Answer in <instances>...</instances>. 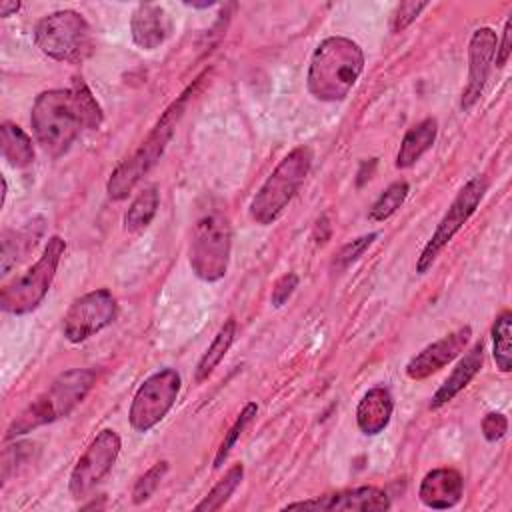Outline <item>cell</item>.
Here are the masks:
<instances>
[{
    "label": "cell",
    "instance_id": "cell-1",
    "mask_svg": "<svg viewBox=\"0 0 512 512\" xmlns=\"http://www.w3.org/2000/svg\"><path fill=\"white\" fill-rule=\"evenodd\" d=\"M36 142L50 156H62L82 130L102 124V110L90 88L76 78L70 88H52L36 96L30 112Z\"/></svg>",
    "mask_w": 512,
    "mask_h": 512
},
{
    "label": "cell",
    "instance_id": "cell-13",
    "mask_svg": "<svg viewBox=\"0 0 512 512\" xmlns=\"http://www.w3.org/2000/svg\"><path fill=\"white\" fill-rule=\"evenodd\" d=\"M498 38L490 26L476 28L468 44V82L462 90L460 108L470 110L482 96L490 68L494 64Z\"/></svg>",
    "mask_w": 512,
    "mask_h": 512
},
{
    "label": "cell",
    "instance_id": "cell-4",
    "mask_svg": "<svg viewBox=\"0 0 512 512\" xmlns=\"http://www.w3.org/2000/svg\"><path fill=\"white\" fill-rule=\"evenodd\" d=\"M94 380L96 372L88 368H72L62 372L36 400H32L12 420L6 430V440L68 416L86 398Z\"/></svg>",
    "mask_w": 512,
    "mask_h": 512
},
{
    "label": "cell",
    "instance_id": "cell-17",
    "mask_svg": "<svg viewBox=\"0 0 512 512\" xmlns=\"http://www.w3.org/2000/svg\"><path fill=\"white\" fill-rule=\"evenodd\" d=\"M170 30L168 14L158 4H138L130 18V34L138 48L154 50L158 48Z\"/></svg>",
    "mask_w": 512,
    "mask_h": 512
},
{
    "label": "cell",
    "instance_id": "cell-29",
    "mask_svg": "<svg viewBox=\"0 0 512 512\" xmlns=\"http://www.w3.org/2000/svg\"><path fill=\"white\" fill-rule=\"evenodd\" d=\"M166 472H168V462H166V460L156 462L152 468H148V470L136 480V484H134V488H132V502H134V504L146 502V500L156 492V488L160 486V482H162V478L166 476Z\"/></svg>",
    "mask_w": 512,
    "mask_h": 512
},
{
    "label": "cell",
    "instance_id": "cell-19",
    "mask_svg": "<svg viewBox=\"0 0 512 512\" xmlns=\"http://www.w3.org/2000/svg\"><path fill=\"white\" fill-rule=\"evenodd\" d=\"M484 362V344L476 342L456 364V368L452 370V374L444 380V384L434 392V396L430 398V410H438L440 406L448 404L456 394H460L470 382L472 378L480 372Z\"/></svg>",
    "mask_w": 512,
    "mask_h": 512
},
{
    "label": "cell",
    "instance_id": "cell-9",
    "mask_svg": "<svg viewBox=\"0 0 512 512\" xmlns=\"http://www.w3.org/2000/svg\"><path fill=\"white\" fill-rule=\"evenodd\" d=\"M180 386L182 378L174 368H162L150 374L138 386L128 410V422L132 430L144 434L162 422L176 404Z\"/></svg>",
    "mask_w": 512,
    "mask_h": 512
},
{
    "label": "cell",
    "instance_id": "cell-21",
    "mask_svg": "<svg viewBox=\"0 0 512 512\" xmlns=\"http://www.w3.org/2000/svg\"><path fill=\"white\" fill-rule=\"evenodd\" d=\"M0 150L4 160L14 168H26L34 162V146L30 136L12 122H4L0 126Z\"/></svg>",
    "mask_w": 512,
    "mask_h": 512
},
{
    "label": "cell",
    "instance_id": "cell-16",
    "mask_svg": "<svg viewBox=\"0 0 512 512\" xmlns=\"http://www.w3.org/2000/svg\"><path fill=\"white\" fill-rule=\"evenodd\" d=\"M464 492V480L454 468L430 470L418 488V496L426 508L446 510L460 502Z\"/></svg>",
    "mask_w": 512,
    "mask_h": 512
},
{
    "label": "cell",
    "instance_id": "cell-35",
    "mask_svg": "<svg viewBox=\"0 0 512 512\" xmlns=\"http://www.w3.org/2000/svg\"><path fill=\"white\" fill-rule=\"evenodd\" d=\"M512 16L504 22V30H502V40H500V44L496 46V66L498 68H502L506 62H508V58H510V48H512Z\"/></svg>",
    "mask_w": 512,
    "mask_h": 512
},
{
    "label": "cell",
    "instance_id": "cell-14",
    "mask_svg": "<svg viewBox=\"0 0 512 512\" xmlns=\"http://www.w3.org/2000/svg\"><path fill=\"white\" fill-rule=\"evenodd\" d=\"M390 498L384 490L376 486H360L352 490H342L334 494L316 496L302 502H290L284 510H328V512H380L390 510Z\"/></svg>",
    "mask_w": 512,
    "mask_h": 512
},
{
    "label": "cell",
    "instance_id": "cell-22",
    "mask_svg": "<svg viewBox=\"0 0 512 512\" xmlns=\"http://www.w3.org/2000/svg\"><path fill=\"white\" fill-rule=\"evenodd\" d=\"M234 336H236V320L228 318L220 326L218 334L214 336V340L210 342V346L206 348L202 358L198 360V364H196V382L206 380L214 372V368L222 362V358L230 350V346L234 342Z\"/></svg>",
    "mask_w": 512,
    "mask_h": 512
},
{
    "label": "cell",
    "instance_id": "cell-20",
    "mask_svg": "<svg viewBox=\"0 0 512 512\" xmlns=\"http://www.w3.org/2000/svg\"><path fill=\"white\" fill-rule=\"evenodd\" d=\"M436 136H438V120L436 118H424L422 122L412 126L400 142L394 166L398 170H406V168L414 166L422 158V154L432 148V144L436 142Z\"/></svg>",
    "mask_w": 512,
    "mask_h": 512
},
{
    "label": "cell",
    "instance_id": "cell-6",
    "mask_svg": "<svg viewBox=\"0 0 512 512\" xmlns=\"http://www.w3.org/2000/svg\"><path fill=\"white\" fill-rule=\"evenodd\" d=\"M232 250V226L226 212L212 208L194 224L190 238V268L204 282L226 276Z\"/></svg>",
    "mask_w": 512,
    "mask_h": 512
},
{
    "label": "cell",
    "instance_id": "cell-37",
    "mask_svg": "<svg viewBox=\"0 0 512 512\" xmlns=\"http://www.w3.org/2000/svg\"><path fill=\"white\" fill-rule=\"evenodd\" d=\"M6 192H8V184H6V178H2V202H0V206H4V202H6Z\"/></svg>",
    "mask_w": 512,
    "mask_h": 512
},
{
    "label": "cell",
    "instance_id": "cell-27",
    "mask_svg": "<svg viewBox=\"0 0 512 512\" xmlns=\"http://www.w3.org/2000/svg\"><path fill=\"white\" fill-rule=\"evenodd\" d=\"M410 192V186L406 180H396L392 182L380 196L378 200L372 204L370 212H368V218L374 220V222H384L388 220L406 200Z\"/></svg>",
    "mask_w": 512,
    "mask_h": 512
},
{
    "label": "cell",
    "instance_id": "cell-34",
    "mask_svg": "<svg viewBox=\"0 0 512 512\" xmlns=\"http://www.w3.org/2000/svg\"><path fill=\"white\" fill-rule=\"evenodd\" d=\"M482 436L488 440V442H496L500 438H504V434L508 432V420L502 412H488L484 418H482Z\"/></svg>",
    "mask_w": 512,
    "mask_h": 512
},
{
    "label": "cell",
    "instance_id": "cell-5",
    "mask_svg": "<svg viewBox=\"0 0 512 512\" xmlns=\"http://www.w3.org/2000/svg\"><path fill=\"white\" fill-rule=\"evenodd\" d=\"M314 152L310 146L292 148L264 180L260 190L250 202V216L254 222L266 226L278 220V216L288 208L292 198L298 194L312 168Z\"/></svg>",
    "mask_w": 512,
    "mask_h": 512
},
{
    "label": "cell",
    "instance_id": "cell-28",
    "mask_svg": "<svg viewBox=\"0 0 512 512\" xmlns=\"http://www.w3.org/2000/svg\"><path fill=\"white\" fill-rule=\"evenodd\" d=\"M256 412H258V406H256L254 402H248V404L242 408V412L238 414L236 422H234V424L230 426V430L226 432V436H224V440H222V444H220V448H218V452H216V456H214V468H220V466H222V462L228 458L230 450L234 448V444H236L238 438L242 436L244 428L254 420Z\"/></svg>",
    "mask_w": 512,
    "mask_h": 512
},
{
    "label": "cell",
    "instance_id": "cell-10",
    "mask_svg": "<svg viewBox=\"0 0 512 512\" xmlns=\"http://www.w3.org/2000/svg\"><path fill=\"white\" fill-rule=\"evenodd\" d=\"M486 190H488V180L484 176H474L462 186V190L458 192V196L452 200V204L444 212L442 220L438 222L436 230L432 232L430 240L422 248V252L416 260L418 274H426L432 268L438 254L448 246V242L462 230V226L468 222V218L476 212Z\"/></svg>",
    "mask_w": 512,
    "mask_h": 512
},
{
    "label": "cell",
    "instance_id": "cell-26",
    "mask_svg": "<svg viewBox=\"0 0 512 512\" xmlns=\"http://www.w3.org/2000/svg\"><path fill=\"white\" fill-rule=\"evenodd\" d=\"M242 476H244V466L242 464H234L220 480L218 484L196 504V510H220L228 498L232 496V492L238 488V484L242 482Z\"/></svg>",
    "mask_w": 512,
    "mask_h": 512
},
{
    "label": "cell",
    "instance_id": "cell-32",
    "mask_svg": "<svg viewBox=\"0 0 512 512\" xmlns=\"http://www.w3.org/2000/svg\"><path fill=\"white\" fill-rule=\"evenodd\" d=\"M428 6V2H400L392 14V22H390V30L394 34L406 30L418 16L420 12Z\"/></svg>",
    "mask_w": 512,
    "mask_h": 512
},
{
    "label": "cell",
    "instance_id": "cell-30",
    "mask_svg": "<svg viewBox=\"0 0 512 512\" xmlns=\"http://www.w3.org/2000/svg\"><path fill=\"white\" fill-rule=\"evenodd\" d=\"M376 238H378V232H370V234H364V236H360V238H356V240L344 244V246L340 248V252L336 254V258H334V268H336V270H344L346 266H350L352 262H356V260L370 248V244H372Z\"/></svg>",
    "mask_w": 512,
    "mask_h": 512
},
{
    "label": "cell",
    "instance_id": "cell-36",
    "mask_svg": "<svg viewBox=\"0 0 512 512\" xmlns=\"http://www.w3.org/2000/svg\"><path fill=\"white\" fill-rule=\"evenodd\" d=\"M20 10V2H10V0H2L0 2V16L8 18L12 14H16Z\"/></svg>",
    "mask_w": 512,
    "mask_h": 512
},
{
    "label": "cell",
    "instance_id": "cell-15",
    "mask_svg": "<svg viewBox=\"0 0 512 512\" xmlns=\"http://www.w3.org/2000/svg\"><path fill=\"white\" fill-rule=\"evenodd\" d=\"M470 338H472V328L470 326H462V328L450 332L448 336L428 344L426 348H422L416 356H412L408 360L406 376L410 380H424V378H428L430 374L438 372L448 362L458 358L466 350Z\"/></svg>",
    "mask_w": 512,
    "mask_h": 512
},
{
    "label": "cell",
    "instance_id": "cell-23",
    "mask_svg": "<svg viewBox=\"0 0 512 512\" xmlns=\"http://www.w3.org/2000/svg\"><path fill=\"white\" fill-rule=\"evenodd\" d=\"M40 236V230H34V224L30 222L28 226L20 230H10L4 232L2 236V254H0V268L2 276L10 272V268L24 258V254L30 252V248L36 246V240Z\"/></svg>",
    "mask_w": 512,
    "mask_h": 512
},
{
    "label": "cell",
    "instance_id": "cell-33",
    "mask_svg": "<svg viewBox=\"0 0 512 512\" xmlns=\"http://www.w3.org/2000/svg\"><path fill=\"white\" fill-rule=\"evenodd\" d=\"M298 288V274L294 272H288L284 276H280L272 288V296H270V302L274 308H280L288 302V298L294 294V290Z\"/></svg>",
    "mask_w": 512,
    "mask_h": 512
},
{
    "label": "cell",
    "instance_id": "cell-31",
    "mask_svg": "<svg viewBox=\"0 0 512 512\" xmlns=\"http://www.w3.org/2000/svg\"><path fill=\"white\" fill-rule=\"evenodd\" d=\"M34 444H14L4 450L2 454V482H6L14 472H18L20 466L30 462Z\"/></svg>",
    "mask_w": 512,
    "mask_h": 512
},
{
    "label": "cell",
    "instance_id": "cell-18",
    "mask_svg": "<svg viewBox=\"0 0 512 512\" xmlns=\"http://www.w3.org/2000/svg\"><path fill=\"white\" fill-rule=\"evenodd\" d=\"M394 398L386 386H374L360 398L356 406V424L362 434L376 436L380 434L392 418Z\"/></svg>",
    "mask_w": 512,
    "mask_h": 512
},
{
    "label": "cell",
    "instance_id": "cell-12",
    "mask_svg": "<svg viewBox=\"0 0 512 512\" xmlns=\"http://www.w3.org/2000/svg\"><path fill=\"white\" fill-rule=\"evenodd\" d=\"M120 448V436L110 428H104L94 436V440L72 468L68 482L72 498H86V494H90L108 476L120 454Z\"/></svg>",
    "mask_w": 512,
    "mask_h": 512
},
{
    "label": "cell",
    "instance_id": "cell-24",
    "mask_svg": "<svg viewBox=\"0 0 512 512\" xmlns=\"http://www.w3.org/2000/svg\"><path fill=\"white\" fill-rule=\"evenodd\" d=\"M158 204H160L158 188L154 184L146 186L132 200V204L128 206V210L124 214V230L126 232H140V230H144L152 222V218L156 216Z\"/></svg>",
    "mask_w": 512,
    "mask_h": 512
},
{
    "label": "cell",
    "instance_id": "cell-7",
    "mask_svg": "<svg viewBox=\"0 0 512 512\" xmlns=\"http://www.w3.org/2000/svg\"><path fill=\"white\" fill-rule=\"evenodd\" d=\"M66 242L60 236H50L42 256L20 276L8 282L0 292V308L8 314H28L44 300L48 294L60 258L64 256Z\"/></svg>",
    "mask_w": 512,
    "mask_h": 512
},
{
    "label": "cell",
    "instance_id": "cell-25",
    "mask_svg": "<svg viewBox=\"0 0 512 512\" xmlns=\"http://www.w3.org/2000/svg\"><path fill=\"white\" fill-rule=\"evenodd\" d=\"M512 312L504 310L492 324V358L500 372L512 370Z\"/></svg>",
    "mask_w": 512,
    "mask_h": 512
},
{
    "label": "cell",
    "instance_id": "cell-3",
    "mask_svg": "<svg viewBox=\"0 0 512 512\" xmlns=\"http://www.w3.org/2000/svg\"><path fill=\"white\" fill-rule=\"evenodd\" d=\"M192 92H194V86L186 88L162 112V116L158 118V122L150 130V134L140 142V146L126 160H122L116 166V170L110 174V178L106 182V192L112 200H124L134 190V186L148 174V170L160 160L168 142L174 136L176 124L182 118L186 102H188Z\"/></svg>",
    "mask_w": 512,
    "mask_h": 512
},
{
    "label": "cell",
    "instance_id": "cell-2",
    "mask_svg": "<svg viewBox=\"0 0 512 512\" xmlns=\"http://www.w3.org/2000/svg\"><path fill=\"white\" fill-rule=\"evenodd\" d=\"M364 70L362 48L346 36L324 38L308 66V92L322 102L344 100Z\"/></svg>",
    "mask_w": 512,
    "mask_h": 512
},
{
    "label": "cell",
    "instance_id": "cell-11",
    "mask_svg": "<svg viewBox=\"0 0 512 512\" xmlns=\"http://www.w3.org/2000/svg\"><path fill=\"white\" fill-rule=\"evenodd\" d=\"M118 304L108 288H98L76 298L62 318V332L68 342L80 344L116 320Z\"/></svg>",
    "mask_w": 512,
    "mask_h": 512
},
{
    "label": "cell",
    "instance_id": "cell-8",
    "mask_svg": "<svg viewBox=\"0 0 512 512\" xmlns=\"http://www.w3.org/2000/svg\"><path fill=\"white\" fill-rule=\"evenodd\" d=\"M36 46L52 60L82 62L92 52V32L86 18L74 10H58L38 20Z\"/></svg>",
    "mask_w": 512,
    "mask_h": 512
}]
</instances>
